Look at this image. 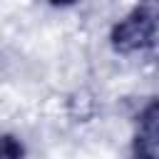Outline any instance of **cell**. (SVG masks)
I'll return each instance as SVG.
<instances>
[{
	"instance_id": "obj_1",
	"label": "cell",
	"mask_w": 159,
	"mask_h": 159,
	"mask_svg": "<svg viewBox=\"0 0 159 159\" xmlns=\"http://www.w3.org/2000/svg\"><path fill=\"white\" fill-rule=\"evenodd\" d=\"M109 42H112L114 52H119V55H134V52L152 50L154 42H157V15H154V10L147 7V5H137L127 17H122L112 27Z\"/></svg>"
},
{
	"instance_id": "obj_2",
	"label": "cell",
	"mask_w": 159,
	"mask_h": 159,
	"mask_svg": "<svg viewBox=\"0 0 159 159\" xmlns=\"http://www.w3.org/2000/svg\"><path fill=\"white\" fill-rule=\"evenodd\" d=\"M157 102L152 99L142 114L137 117L134 137H132V159H157Z\"/></svg>"
},
{
	"instance_id": "obj_3",
	"label": "cell",
	"mask_w": 159,
	"mask_h": 159,
	"mask_svg": "<svg viewBox=\"0 0 159 159\" xmlns=\"http://www.w3.org/2000/svg\"><path fill=\"white\" fill-rule=\"evenodd\" d=\"M0 159H25V147L15 134H0Z\"/></svg>"
},
{
	"instance_id": "obj_4",
	"label": "cell",
	"mask_w": 159,
	"mask_h": 159,
	"mask_svg": "<svg viewBox=\"0 0 159 159\" xmlns=\"http://www.w3.org/2000/svg\"><path fill=\"white\" fill-rule=\"evenodd\" d=\"M72 2H77V0H50V5H55V7H67Z\"/></svg>"
}]
</instances>
